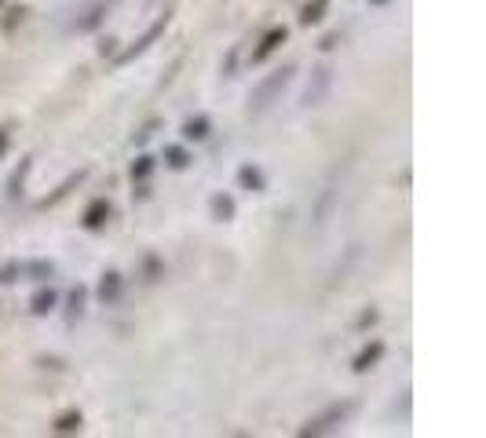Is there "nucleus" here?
<instances>
[{
	"instance_id": "obj_1",
	"label": "nucleus",
	"mask_w": 486,
	"mask_h": 438,
	"mask_svg": "<svg viewBox=\"0 0 486 438\" xmlns=\"http://www.w3.org/2000/svg\"><path fill=\"white\" fill-rule=\"evenodd\" d=\"M51 274H55V267H51L48 260H11L0 267V281L4 285H11V281H48Z\"/></svg>"
},
{
	"instance_id": "obj_2",
	"label": "nucleus",
	"mask_w": 486,
	"mask_h": 438,
	"mask_svg": "<svg viewBox=\"0 0 486 438\" xmlns=\"http://www.w3.org/2000/svg\"><path fill=\"white\" fill-rule=\"evenodd\" d=\"M289 81H292V70H278V73L267 77V81H260V84H256V92H252V99H249V110L252 113H263L281 92H286Z\"/></svg>"
},
{
	"instance_id": "obj_3",
	"label": "nucleus",
	"mask_w": 486,
	"mask_h": 438,
	"mask_svg": "<svg viewBox=\"0 0 486 438\" xmlns=\"http://www.w3.org/2000/svg\"><path fill=\"white\" fill-rule=\"evenodd\" d=\"M348 413H351V402H333L326 413H318L315 420H307L300 428V435H329V431H337L340 423L348 420Z\"/></svg>"
},
{
	"instance_id": "obj_4",
	"label": "nucleus",
	"mask_w": 486,
	"mask_h": 438,
	"mask_svg": "<svg viewBox=\"0 0 486 438\" xmlns=\"http://www.w3.org/2000/svg\"><path fill=\"white\" fill-rule=\"evenodd\" d=\"M337 198H340V172L326 183L322 198H318V204H315V227H326V223H329L333 209H337Z\"/></svg>"
},
{
	"instance_id": "obj_5",
	"label": "nucleus",
	"mask_w": 486,
	"mask_h": 438,
	"mask_svg": "<svg viewBox=\"0 0 486 438\" xmlns=\"http://www.w3.org/2000/svg\"><path fill=\"white\" fill-rule=\"evenodd\" d=\"M165 26H169V19H165V22H153L150 30H147V33L139 37V41H135V44H132V48H128L124 55L118 59V66H124V62H128V59H135V55H143V51H147V48H150V44H153V41H158V37L165 33Z\"/></svg>"
},
{
	"instance_id": "obj_6",
	"label": "nucleus",
	"mask_w": 486,
	"mask_h": 438,
	"mask_svg": "<svg viewBox=\"0 0 486 438\" xmlns=\"http://www.w3.org/2000/svg\"><path fill=\"white\" fill-rule=\"evenodd\" d=\"M329 81H333L329 70H315V81L307 84V92H303V106H318L329 92Z\"/></svg>"
},
{
	"instance_id": "obj_7",
	"label": "nucleus",
	"mask_w": 486,
	"mask_h": 438,
	"mask_svg": "<svg viewBox=\"0 0 486 438\" xmlns=\"http://www.w3.org/2000/svg\"><path fill=\"white\" fill-rule=\"evenodd\" d=\"M106 216H110V204L99 198V201H92V204H88V212H84V223L95 230V227H102V219H106Z\"/></svg>"
},
{
	"instance_id": "obj_8",
	"label": "nucleus",
	"mask_w": 486,
	"mask_h": 438,
	"mask_svg": "<svg viewBox=\"0 0 486 438\" xmlns=\"http://www.w3.org/2000/svg\"><path fill=\"white\" fill-rule=\"evenodd\" d=\"M278 44H286V30H271V33H267L263 37V44H260V51H256V62H260V59H267V55H271V51L278 48Z\"/></svg>"
},
{
	"instance_id": "obj_9",
	"label": "nucleus",
	"mask_w": 486,
	"mask_h": 438,
	"mask_svg": "<svg viewBox=\"0 0 486 438\" xmlns=\"http://www.w3.org/2000/svg\"><path fill=\"white\" fill-rule=\"evenodd\" d=\"M380 354H384V343L377 340L373 347H366V351H362V354H358V358H355V372H366V369H369V365H373V362H377V358H380Z\"/></svg>"
},
{
	"instance_id": "obj_10",
	"label": "nucleus",
	"mask_w": 486,
	"mask_h": 438,
	"mask_svg": "<svg viewBox=\"0 0 486 438\" xmlns=\"http://www.w3.org/2000/svg\"><path fill=\"white\" fill-rule=\"evenodd\" d=\"M55 303H59V296L51 292V289H48V292H37V296H33V311H37V314H48V311H55Z\"/></svg>"
},
{
	"instance_id": "obj_11",
	"label": "nucleus",
	"mask_w": 486,
	"mask_h": 438,
	"mask_svg": "<svg viewBox=\"0 0 486 438\" xmlns=\"http://www.w3.org/2000/svg\"><path fill=\"white\" fill-rule=\"evenodd\" d=\"M183 135H187V139H205V135H209V117L187 121V124H183Z\"/></svg>"
},
{
	"instance_id": "obj_12",
	"label": "nucleus",
	"mask_w": 486,
	"mask_h": 438,
	"mask_svg": "<svg viewBox=\"0 0 486 438\" xmlns=\"http://www.w3.org/2000/svg\"><path fill=\"white\" fill-rule=\"evenodd\" d=\"M326 4H329V0H315V4H307L300 19H303L307 26H311V22H318V19H322V11H326Z\"/></svg>"
},
{
	"instance_id": "obj_13",
	"label": "nucleus",
	"mask_w": 486,
	"mask_h": 438,
	"mask_svg": "<svg viewBox=\"0 0 486 438\" xmlns=\"http://www.w3.org/2000/svg\"><path fill=\"white\" fill-rule=\"evenodd\" d=\"M118 285H121L118 274H106V278H102V285H99V296H102V300H113V296H118Z\"/></svg>"
},
{
	"instance_id": "obj_14",
	"label": "nucleus",
	"mask_w": 486,
	"mask_h": 438,
	"mask_svg": "<svg viewBox=\"0 0 486 438\" xmlns=\"http://www.w3.org/2000/svg\"><path fill=\"white\" fill-rule=\"evenodd\" d=\"M165 153H169V164H172V169H187V164H190L187 150H179V146H169Z\"/></svg>"
},
{
	"instance_id": "obj_15",
	"label": "nucleus",
	"mask_w": 486,
	"mask_h": 438,
	"mask_svg": "<svg viewBox=\"0 0 486 438\" xmlns=\"http://www.w3.org/2000/svg\"><path fill=\"white\" fill-rule=\"evenodd\" d=\"M238 179H241L245 187H252V190H260V187H263V175L256 172V169H241V172H238Z\"/></svg>"
},
{
	"instance_id": "obj_16",
	"label": "nucleus",
	"mask_w": 486,
	"mask_h": 438,
	"mask_svg": "<svg viewBox=\"0 0 486 438\" xmlns=\"http://www.w3.org/2000/svg\"><path fill=\"white\" fill-rule=\"evenodd\" d=\"M212 212L220 216V219H227L230 212H234V201H230V198H216V201H212Z\"/></svg>"
},
{
	"instance_id": "obj_17",
	"label": "nucleus",
	"mask_w": 486,
	"mask_h": 438,
	"mask_svg": "<svg viewBox=\"0 0 486 438\" xmlns=\"http://www.w3.org/2000/svg\"><path fill=\"white\" fill-rule=\"evenodd\" d=\"M150 169H153V161L150 158H139V164H132V179H143Z\"/></svg>"
},
{
	"instance_id": "obj_18",
	"label": "nucleus",
	"mask_w": 486,
	"mask_h": 438,
	"mask_svg": "<svg viewBox=\"0 0 486 438\" xmlns=\"http://www.w3.org/2000/svg\"><path fill=\"white\" fill-rule=\"evenodd\" d=\"M77 428H81V417H73V413H70V417H62V420H59V428H55V431H77Z\"/></svg>"
},
{
	"instance_id": "obj_19",
	"label": "nucleus",
	"mask_w": 486,
	"mask_h": 438,
	"mask_svg": "<svg viewBox=\"0 0 486 438\" xmlns=\"http://www.w3.org/2000/svg\"><path fill=\"white\" fill-rule=\"evenodd\" d=\"M81 303H84V292H81V289H77V292L70 296V307H73V311H81Z\"/></svg>"
},
{
	"instance_id": "obj_20",
	"label": "nucleus",
	"mask_w": 486,
	"mask_h": 438,
	"mask_svg": "<svg viewBox=\"0 0 486 438\" xmlns=\"http://www.w3.org/2000/svg\"><path fill=\"white\" fill-rule=\"evenodd\" d=\"M4 146H8V132H0V153H4Z\"/></svg>"
}]
</instances>
